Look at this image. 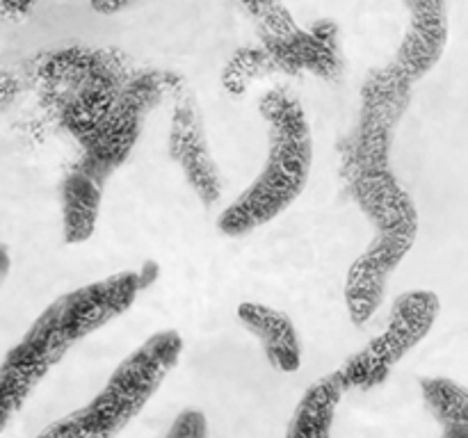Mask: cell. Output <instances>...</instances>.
I'll list each match as a JSON object with an SVG mask.
<instances>
[{
  "label": "cell",
  "instance_id": "cell-1",
  "mask_svg": "<svg viewBox=\"0 0 468 438\" xmlns=\"http://www.w3.org/2000/svg\"><path fill=\"white\" fill-rule=\"evenodd\" d=\"M259 110L268 121L270 153L251 187L219 214L218 226L229 237L256 231L282 214L302 194L314 164V140L300 100L272 89L261 99Z\"/></svg>",
  "mask_w": 468,
  "mask_h": 438
},
{
  "label": "cell",
  "instance_id": "cell-2",
  "mask_svg": "<svg viewBox=\"0 0 468 438\" xmlns=\"http://www.w3.org/2000/svg\"><path fill=\"white\" fill-rule=\"evenodd\" d=\"M183 338L176 331H160L146 338L110 374L103 391L76 411L82 438H114L155 395L167 374L176 368Z\"/></svg>",
  "mask_w": 468,
  "mask_h": 438
},
{
  "label": "cell",
  "instance_id": "cell-3",
  "mask_svg": "<svg viewBox=\"0 0 468 438\" xmlns=\"http://www.w3.org/2000/svg\"><path fill=\"white\" fill-rule=\"evenodd\" d=\"M439 310V297L430 290H410L398 297L384 333L352 356L346 368L332 374L341 391L378 386L432 331Z\"/></svg>",
  "mask_w": 468,
  "mask_h": 438
},
{
  "label": "cell",
  "instance_id": "cell-4",
  "mask_svg": "<svg viewBox=\"0 0 468 438\" xmlns=\"http://www.w3.org/2000/svg\"><path fill=\"white\" fill-rule=\"evenodd\" d=\"M140 272H117L108 278L82 286L50 304L58 327L69 345L99 331L126 313L142 292Z\"/></svg>",
  "mask_w": 468,
  "mask_h": 438
},
{
  "label": "cell",
  "instance_id": "cell-5",
  "mask_svg": "<svg viewBox=\"0 0 468 438\" xmlns=\"http://www.w3.org/2000/svg\"><path fill=\"white\" fill-rule=\"evenodd\" d=\"M419 231L378 233L368 249L350 265L346 278V306L352 324H366L379 308L391 272L405 260Z\"/></svg>",
  "mask_w": 468,
  "mask_h": 438
},
{
  "label": "cell",
  "instance_id": "cell-6",
  "mask_svg": "<svg viewBox=\"0 0 468 438\" xmlns=\"http://www.w3.org/2000/svg\"><path fill=\"white\" fill-rule=\"evenodd\" d=\"M169 155L204 203L210 205L222 196V173L210 155L199 105L190 94H183L174 108L169 126Z\"/></svg>",
  "mask_w": 468,
  "mask_h": 438
},
{
  "label": "cell",
  "instance_id": "cell-7",
  "mask_svg": "<svg viewBox=\"0 0 468 438\" xmlns=\"http://www.w3.org/2000/svg\"><path fill=\"white\" fill-rule=\"evenodd\" d=\"M410 12L393 67L410 82L423 78L441 59L448 41L446 0H402Z\"/></svg>",
  "mask_w": 468,
  "mask_h": 438
},
{
  "label": "cell",
  "instance_id": "cell-8",
  "mask_svg": "<svg viewBox=\"0 0 468 438\" xmlns=\"http://www.w3.org/2000/svg\"><path fill=\"white\" fill-rule=\"evenodd\" d=\"M356 201L378 233L419 231V213L414 201L398 185L388 169L361 172L356 181Z\"/></svg>",
  "mask_w": 468,
  "mask_h": 438
},
{
  "label": "cell",
  "instance_id": "cell-9",
  "mask_svg": "<svg viewBox=\"0 0 468 438\" xmlns=\"http://www.w3.org/2000/svg\"><path fill=\"white\" fill-rule=\"evenodd\" d=\"M238 319L250 333L259 338L265 356L279 372H295L302 365V347L295 324L272 306L245 301L238 306Z\"/></svg>",
  "mask_w": 468,
  "mask_h": 438
},
{
  "label": "cell",
  "instance_id": "cell-10",
  "mask_svg": "<svg viewBox=\"0 0 468 438\" xmlns=\"http://www.w3.org/2000/svg\"><path fill=\"white\" fill-rule=\"evenodd\" d=\"M277 68L283 71H306L332 78L341 71V48H338L336 23L320 21L309 32L302 30L291 44L268 50Z\"/></svg>",
  "mask_w": 468,
  "mask_h": 438
},
{
  "label": "cell",
  "instance_id": "cell-11",
  "mask_svg": "<svg viewBox=\"0 0 468 438\" xmlns=\"http://www.w3.org/2000/svg\"><path fill=\"white\" fill-rule=\"evenodd\" d=\"M69 347L71 345H69L67 338L59 331L53 308L48 306V308L35 319V324L27 328L26 336L21 338V342L9 349L3 365L16 370L18 374L30 379L32 383H39L41 379L48 374V370L67 354Z\"/></svg>",
  "mask_w": 468,
  "mask_h": 438
},
{
  "label": "cell",
  "instance_id": "cell-12",
  "mask_svg": "<svg viewBox=\"0 0 468 438\" xmlns=\"http://www.w3.org/2000/svg\"><path fill=\"white\" fill-rule=\"evenodd\" d=\"M103 190L96 173L78 169L62 185V231L69 245L87 242L99 222Z\"/></svg>",
  "mask_w": 468,
  "mask_h": 438
},
{
  "label": "cell",
  "instance_id": "cell-13",
  "mask_svg": "<svg viewBox=\"0 0 468 438\" xmlns=\"http://www.w3.org/2000/svg\"><path fill=\"white\" fill-rule=\"evenodd\" d=\"M341 397L343 391L334 377L314 383L297 404L286 438H332L334 415Z\"/></svg>",
  "mask_w": 468,
  "mask_h": 438
},
{
  "label": "cell",
  "instance_id": "cell-14",
  "mask_svg": "<svg viewBox=\"0 0 468 438\" xmlns=\"http://www.w3.org/2000/svg\"><path fill=\"white\" fill-rule=\"evenodd\" d=\"M423 400L443 433H468V395L451 379H423Z\"/></svg>",
  "mask_w": 468,
  "mask_h": 438
},
{
  "label": "cell",
  "instance_id": "cell-15",
  "mask_svg": "<svg viewBox=\"0 0 468 438\" xmlns=\"http://www.w3.org/2000/svg\"><path fill=\"white\" fill-rule=\"evenodd\" d=\"M242 7L254 16L261 35H263L265 50L286 46L302 32L292 18L291 9L282 0H240Z\"/></svg>",
  "mask_w": 468,
  "mask_h": 438
},
{
  "label": "cell",
  "instance_id": "cell-16",
  "mask_svg": "<svg viewBox=\"0 0 468 438\" xmlns=\"http://www.w3.org/2000/svg\"><path fill=\"white\" fill-rule=\"evenodd\" d=\"M277 71V64L265 48H242L224 68L222 82L229 94H242L256 78Z\"/></svg>",
  "mask_w": 468,
  "mask_h": 438
},
{
  "label": "cell",
  "instance_id": "cell-17",
  "mask_svg": "<svg viewBox=\"0 0 468 438\" xmlns=\"http://www.w3.org/2000/svg\"><path fill=\"white\" fill-rule=\"evenodd\" d=\"M35 386L37 383L18 374L16 370L0 365V432L12 420V415L21 409L27 395L35 391Z\"/></svg>",
  "mask_w": 468,
  "mask_h": 438
},
{
  "label": "cell",
  "instance_id": "cell-18",
  "mask_svg": "<svg viewBox=\"0 0 468 438\" xmlns=\"http://www.w3.org/2000/svg\"><path fill=\"white\" fill-rule=\"evenodd\" d=\"M167 438H208V422L201 411L186 409L176 415Z\"/></svg>",
  "mask_w": 468,
  "mask_h": 438
},
{
  "label": "cell",
  "instance_id": "cell-19",
  "mask_svg": "<svg viewBox=\"0 0 468 438\" xmlns=\"http://www.w3.org/2000/svg\"><path fill=\"white\" fill-rule=\"evenodd\" d=\"M37 438H82L78 413L67 415V418L62 420H55V422L48 424Z\"/></svg>",
  "mask_w": 468,
  "mask_h": 438
},
{
  "label": "cell",
  "instance_id": "cell-20",
  "mask_svg": "<svg viewBox=\"0 0 468 438\" xmlns=\"http://www.w3.org/2000/svg\"><path fill=\"white\" fill-rule=\"evenodd\" d=\"M135 3L137 0H91V9H94L96 14H105V16H110V14L123 12V9L131 7V5Z\"/></svg>",
  "mask_w": 468,
  "mask_h": 438
},
{
  "label": "cell",
  "instance_id": "cell-21",
  "mask_svg": "<svg viewBox=\"0 0 468 438\" xmlns=\"http://www.w3.org/2000/svg\"><path fill=\"white\" fill-rule=\"evenodd\" d=\"M7 272H9V251L7 246L0 245V283L5 281Z\"/></svg>",
  "mask_w": 468,
  "mask_h": 438
},
{
  "label": "cell",
  "instance_id": "cell-22",
  "mask_svg": "<svg viewBox=\"0 0 468 438\" xmlns=\"http://www.w3.org/2000/svg\"><path fill=\"white\" fill-rule=\"evenodd\" d=\"M441 438H468V433H441Z\"/></svg>",
  "mask_w": 468,
  "mask_h": 438
}]
</instances>
